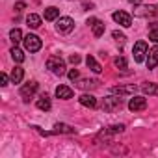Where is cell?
I'll return each instance as SVG.
<instances>
[{"mask_svg":"<svg viewBox=\"0 0 158 158\" xmlns=\"http://www.w3.org/2000/svg\"><path fill=\"white\" fill-rule=\"evenodd\" d=\"M123 104H125V102H123L121 95H117V93H115V95H112V97H106V99L102 101V104H101V106H102V110H104V112H115V110H121V108H123Z\"/></svg>","mask_w":158,"mask_h":158,"instance_id":"obj_1","label":"cell"},{"mask_svg":"<svg viewBox=\"0 0 158 158\" xmlns=\"http://www.w3.org/2000/svg\"><path fill=\"white\" fill-rule=\"evenodd\" d=\"M47 69H50L54 74H58V76H61V74H65V63H63V60L60 58V56H50L48 60H47Z\"/></svg>","mask_w":158,"mask_h":158,"instance_id":"obj_2","label":"cell"},{"mask_svg":"<svg viewBox=\"0 0 158 158\" xmlns=\"http://www.w3.org/2000/svg\"><path fill=\"white\" fill-rule=\"evenodd\" d=\"M23 43H24V48H26L28 52H39L41 47H43L41 39H39L37 35H34V34H28V35L23 39Z\"/></svg>","mask_w":158,"mask_h":158,"instance_id":"obj_3","label":"cell"},{"mask_svg":"<svg viewBox=\"0 0 158 158\" xmlns=\"http://www.w3.org/2000/svg\"><path fill=\"white\" fill-rule=\"evenodd\" d=\"M73 28H74V21L71 17H60L56 23L58 34H69V32H73Z\"/></svg>","mask_w":158,"mask_h":158,"instance_id":"obj_4","label":"cell"},{"mask_svg":"<svg viewBox=\"0 0 158 158\" xmlns=\"http://www.w3.org/2000/svg\"><path fill=\"white\" fill-rule=\"evenodd\" d=\"M37 88H39V84L37 82H28V84H24L23 88H21V97L24 99V102H28L30 101V97H34L35 95V91H37Z\"/></svg>","mask_w":158,"mask_h":158,"instance_id":"obj_5","label":"cell"},{"mask_svg":"<svg viewBox=\"0 0 158 158\" xmlns=\"http://www.w3.org/2000/svg\"><path fill=\"white\" fill-rule=\"evenodd\" d=\"M132 54H134V61H143L145 60V54H147V43L145 41H138L136 45H134V50H132Z\"/></svg>","mask_w":158,"mask_h":158,"instance_id":"obj_6","label":"cell"},{"mask_svg":"<svg viewBox=\"0 0 158 158\" xmlns=\"http://www.w3.org/2000/svg\"><path fill=\"white\" fill-rule=\"evenodd\" d=\"M147 108V99L145 97H132L128 101V110L130 112H141Z\"/></svg>","mask_w":158,"mask_h":158,"instance_id":"obj_7","label":"cell"},{"mask_svg":"<svg viewBox=\"0 0 158 158\" xmlns=\"http://www.w3.org/2000/svg\"><path fill=\"white\" fill-rule=\"evenodd\" d=\"M112 19L117 23V24H121V26H125V28H128L130 24H132V17L127 13V11H115L114 15H112Z\"/></svg>","mask_w":158,"mask_h":158,"instance_id":"obj_8","label":"cell"},{"mask_svg":"<svg viewBox=\"0 0 158 158\" xmlns=\"http://www.w3.org/2000/svg\"><path fill=\"white\" fill-rule=\"evenodd\" d=\"M99 80H93V78H82V80H78L76 82V88L78 89H95L99 88Z\"/></svg>","mask_w":158,"mask_h":158,"instance_id":"obj_9","label":"cell"},{"mask_svg":"<svg viewBox=\"0 0 158 158\" xmlns=\"http://www.w3.org/2000/svg\"><path fill=\"white\" fill-rule=\"evenodd\" d=\"M88 24L91 26V30H93V35H95V37H101V35L104 34V23H102V21H99V19H89V21H88Z\"/></svg>","mask_w":158,"mask_h":158,"instance_id":"obj_10","label":"cell"},{"mask_svg":"<svg viewBox=\"0 0 158 158\" xmlns=\"http://www.w3.org/2000/svg\"><path fill=\"white\" fill-rule=\"evenodd\" d=\"M10 78H11V82H13V84H21V82H23V78H24V69L19 67V65H15V67L11 69Z\"/></svg>","mask_w":158,"mask_h":158,"instance_id":"obj_11","label":"cell"},{"mask_svg":"<svg viewBox=\"0 0 158 158\" xmlns=\"http://www.w3.org/2000/svg\"><path fill=\"white\" fill-rule=\"evenodd\" d=\"M138 88L134 86V84H128V86H114L112 88V93H117V95H130V93H134Z\"/></svg>","mask_w":158,"mask_h":158,"instance_id":"obj_12","label":"cell"},{"mask_svg":"<svg viewBox=\"0 0 158 158\" xmlns=\"http://www.w3.org/2000/svg\"><path fill=\"white\" fill-rule=\"evenodd\" d=\"M56 97L61 99V101L73 99V89H71L69 86H58V88H56Z\"/></svg>","mask_w":158,"mask_h":158,"instance_id":"obj_13","label":"cell"},{"mask_svg":"<svg viewBox=\"0 0 158 158\" xmlns=\"http://www.w3.org/2000/svg\"><path fill=\"white\" fill-rule=\"evenodd\" d=\"M158 65V45L152 47L149 50V58H147V69H154Z\"/></svg>","mask_w":158,"mask_h":158,"instance_id":"obj_14","label":"cell"},{"mask_svg":"<svg viewBox=\"0 0 158 158\" xmlns=\"http://www.w3.org/2000/svg\"><path fill=\"white\" fill-rule=\"evenodd\" d=\"M139 89L145 95H158V84H154V82H143L139 86Z\"/></svg>","mask_w":158,"mask_h":158,"instance_id":"obj_15","label":"cell"},{"mask_svg":"<svg viewBox=\"0 0 158 158\" xmlns=\"http://www.w3.org/2000/svg\"><path fill=\"white\" fill-rule=\"evenodd\" d=\"M78 101H80V104L86 106V108H95V106H97V99H95L93 95H89V93H84Z\"/></svg>","mask_w":158,"mask_h":158,"instance_id":"obj_16","label":"cell"},{"mask_svg":"<svg viewBox=\"0 0 158 158\" xmlns=\"http://www.w3.org/2000/svg\"><path fill=\"white\" fill-rule=\"evenodd\" d=\"M35 106H37L39 110H45V112H48V110H50V106H52V104H50V99H48V95H47V93H43V95L37 99Z\"/></svg>","mask_w":158,"mask_h":158,"instance_id":"obj_17","label":"cell"},{"mask_svg":"<svg viewBox=\"0 0 158 158\" xmlns=\"http://www.w3.org/2000/svg\"><path fill=\"white\" fill-rule=\"evenodd\" d=\"M54 132L56 134H74V128L71 125H65V123H56L54 125Z\"/></svg>","mask_w":158,"mask_h":158,"instance_id":"obj_18","label":"cell"},{"mask_svg":"<svg viewBox=\"0 0 158 158\" xmlns=\"http://www.w3.org/2000/svg\"><path fill=\"white\" fill-rule=\"evenodd\" d=\"M26 24H28L30 28H34V30H35V28H39V26H41V17H39V15H35V13H30V15L26 17Z\"/></svg>","mask_w":158,"mask_h":158,"instance_id":"obj_19","label":"cell"},{"mask_svg":"<svg viewBox=\"0 0 158 158\" xmlns=\"http://www.w3.org/2000/svg\"><path fill=\"white\" fill-rule=\"evenodd\" d=\"M156 13V6H141L139 10H136L138 17H145V15H154Z\"/></svg>","mask_w":158,"mask_h":158,"instance_id":"obj_20","label":"cell"},{"mask_svg":"<svg viewBox=\"0 0 158 158\" xmlns=\"http://www.w3.org/2000/svg\"><path fill=\"white\" fill-rule=\"evenodd\" d=\"M86 63H88V67H89L93 73H101V71H102L101 63H99V61H97L93 56H88V58H86Z\"/></svg>","mask_w":158,"mask_h":158,"instance_id":"obj_21","label":"cell"},{"mask_svg":"<svg viewBox=\"0 0 158 158\" xmlns=\"http://www.w3.org/2000/svg\"><path fill=\"white\" fill-rule=\"evenodd\" d=\"M58 15H60V10L54 8V6L45 10V21H54V19H58Z\"/></svg>","mask_w":158,"mask_h":158,"instance_id":"obj_22","label":"cell"},{"mask_svg":"<svg viewBox=\"0 0 158 158\" xmlns=\"http://www.w3.org/2000/svg\"><path fill=\"white\" fill-rule=\"evenodd\" d=\"M10 54H11V58L15 60V63H23V61H24V54H23V50H21V48H17V45L11 48V52H10Z\"/></svg>","mask_w":158,"mask_h":158,"instance_id":"obj_23","label":"cell"},{"mask_svg":"<svg viewBox=\"0 0 158 158\" xmlns=\"http://www.w3.org/2000/svg\"><path fill=\"white\" fill-rule=\"evenodd\" d=\"M10 39H11V41H13V43L17 45V43H21V41H23L24 37H23V32H21L19 28H13V30L10 32Z\"/></svg>","mask_w":158,"mask_h":158,"instance_id":"obj_24","label":"cell"},{"mask_svg":"<svg viewBox=\"0 0 158 158\" xmlns=\"http://www.w3.org/2000/svg\"><path fill=\"white\" fill-rule=\"evenodd\" d=\"M125 130V125H112V127H108L102 134H117V132H123Z\"/></svg>","mask_w":158,"mask_h":158,"instance_id":"obj_25","label":"cell"},{"mask_svg":"<svg viewBox=\"0 0 158 158\" xmlns=\"http://www.w3.org/2000/svg\"><path fill=\"white\" fill-rule=\"evenodd\" d=\"M112 37L119 43V45H123L125 41H127V37H125V34L123 32H119V30H114V34H112Z\"/></svg>","mask_w":158,"mask_h":158,"instance_id":"obj_26","label":"cell"},{"mask_svg":"<svg viewBox=\"0 0 158 158\" xmlns=\"http://www.w3.org/2000/svg\"><path fill=\"white\" fill-rule=\"evenodd\" d=\"M114 63H115L117 69H127V60H125L123 56H117V58L114 60Z\"/></svg>","mask_w":158,"mask_h":158,"instance_id":"obj_27","label":"cell"},{"mask_svg":"<svg viewBox=\"0 0 158 158\" xmlns=\"http://www.w3.org/2000/svg\"><path fill=\"white\" fill-rule=\"evenodd\" d=\"M149 39H151L152 43H158V28H152V30L149 32Z\"/></svg>","mask_w":158,"mask_h":158,"instance_id":"obj_28","label":"cell"},{"mask_svg":"<svg viewBox=\"0 0 158 158\" xmlns=\"http://www.w3.org/2000/svg\"><path fill=\"white\" fill-rule=\"evenodd\" d=\"M8 80H11V78H8V74H6V73L0 74V86H8Z\"/></svg>","mask_w":158,"mask_h":158,"instance_id":"obj_29","label":"cell"},{"mask_svg":"<svg viewBox=\"0 0 158 158\" xmlns=\"http://www.w3.org/2000/svg\"><path fill=\"white\" fill-rule=\"evenodd\" d=\"M69 61L74 63V65H76V63H80V56H78V54H71V56H69Z\"/></svg>","mask_w":158,"mask_h":158,"instance_id":"obj_30","label":"cell"},{"mask_svg":"<svg viewBox=\"0 0 158 158\" xmlns=\"http://www.w3.org/2000/svg\"><path fill=\"white\" fill-rule=\"evenodd\" d=\"M69 78H71V80H78V71L76 69H71L69 71Z\"/></svg>","mask_w":158,"mask_h":158,"instance_id":"obj_31","label":"cell"},{"mask_svg":"<svg viewBox=\"0 0 158 158\" xmlns=\"http://www.w3.org/2000/svg\"><path fill=\"white\" fill-rule=\"evenodd\" d=\"M24 8H26V4H24V2H17V4H15V11H17V13H19V11H23Z\"/></svg>","mask_w":158,"mask_h":158,"instance_id":"obj_32","label":"cell"},{"mask_svg":"<svg viewBox=\"0 0 158 158\" xmlns=\"http://www.w3.org/2000/svg\"><path fill=\"white\" fill-rule=\"evenodd\" d=\"M128 2L134 4V6H139V4H141V0H128Z\"/></svg>","mask_w":158,"mask_h":158,"instance_id":"obj_33","label":"cell"},{"mask_svg":"<svg viewBox=\"0 0 158 158\" xmlns=\"http://www.w3.org/2000/svg\"><path fill=\"white\" fill-rule=\"evenodd\" d=\"M84 10H93V4H84Z\"/></svg>","mask_w":158,"mask_h":158,"instance_id":"obj_34","label":"cell"},{"mask_svg":"<svg viewBox=\"0 0 158 158\" xmlns=\"http://www.w3.org/2000/svg\"><path fill=\"white\" fill-rule=\"evenodd\" d=\"M156 13H158V6H156Z\"/></svg>","mask_w":158,"mask_h":158,"instance_id":"obj_35","label":"cell"}]
</instances>
